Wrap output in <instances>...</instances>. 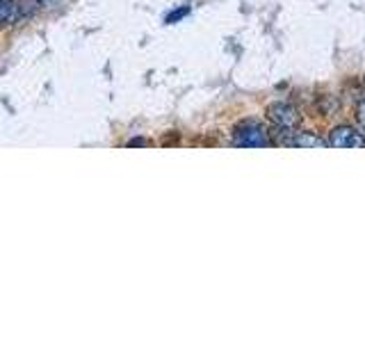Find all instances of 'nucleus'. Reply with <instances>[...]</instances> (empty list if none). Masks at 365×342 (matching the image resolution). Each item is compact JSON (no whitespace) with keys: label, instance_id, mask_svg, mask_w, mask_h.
<instances>
[{"label":"nucleus","instance_id":"obj_2","mask_svg":"<svg viewBox=\"0 0 365 342\" xmlns=\"http://www.w3.org/2000/svg\"><path fill=\"white\" fill-rule=\"evenodd\" d=\"M267 119L279 133H297L302 125V114L290 103H272L267 108Z\"/></svg>","mask_w":365,"mask_h":342},{"label":"nucleus","instance_id":"obj_4","mask_svg":"<svg viewBox=\"0 0 365 342\" xmlns=\"http://www.w3.org/2000/svg\"><path fill=\"white\" fill-rule=\"evenodd\" d=\"M288 146H297V148H322V146H327V140L317 137L315 133H294L290 137Z\"/></svg>","mask_w":365,"mask_h":342},{"label":"nucleus","instance_id":"obj_5","mask_svg":"<svg viewBox=\"0 0 365 342\" xmlns=\"http://www.w3.org/2000/svg\"><path fill=\"white\" fill-rule=\"evenodd\" d=\"M356 121H359V125H361V130L365 133V98L356 105Z\"/></svg>","mask_w":365,"mask_h":342},{"label":"nucleus","instance_id":"obj_1","mask_svg":"<svg viewBox=\"0 0 365 342\" xmlns=\"http://www.w3.org/2000/svg\"><path fill=\"white\" fill-rule=\"evenodd\" d=\"M233 144L245 146V148H265L272 144V137L260 121L247 119V121H240L233 128Z\"/></svg>","mask_w":365,"mask_h":342},{"label":"nucleus","instance_id":"obj_3","mask_svg":"<svg viewBox=\"0 0 365 342\" xmlns=\"http://www.w3.org/2000/svg\"><path fill=\"white\" fill-rule=\"evenodd\" d=\"M327 146L334 148H363L365 146V133H359L351 125H338L336 130H331Z\"/></svg>","mask_w":365,"mask_h":342},{"label":"nucleus","instance_id":"obj_7","mask_svg":"<svg viewBox=\"0 0 365 342\" xmlns=\"http://www.w3.org/2000/svg\"><path fill=\"white\" fill-rule=\"evenodd\" d=\"M363 85H365V83H363Z\"/></svg>","mask_w":365,"mask_h":342},{"label":"nucleus","instance_id":"obj_6","mask_svg":"<svg viewBox=\"0 0 365 342\" xmlns=\"http://www.w3.org/2000/svg\"><path fill=\"white\" fill-rule=\"evenodd\" d=\"M144 144H146L144 140H133V142H130V146H144Z\"/></svg>","mask_w":365,"mask_h":342}]
</instances>
